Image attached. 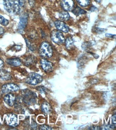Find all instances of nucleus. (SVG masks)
Listing matches in <instances>:
<instances>
[{"label":"nucleus","instance_id":"nucleus-1","mask_svg":"<svg viewBox=\"0 0 116 130\" xmlns=\"http://www.w3.org/2000/svg\"><path fill=\"white\" fill-rule=\"evenodd\" d=\"M4 8L7 11L11 14H17L20 12V7L16 0H4Z\"/></svg>","mask_w":116,"mask_h":130},{"label":"nucleus","instance_id":"nucleus-2","mask_svg":"<svg viewBox=\"0 0 116 130\" xmlns=\"http://www.w3.org/2000/svg\"><path fill=\"white\" fill-rule=\"evenodd\" d=\"M40 55L46 58H50L53 53V49L47 42H43L40 47L39 50Z\"/></svg>","mask_w":116,"mask_h":130},{"label":"nucleus","instance_id":"nucleus-3","mask_svg":"<svg viewBox=\"0 0 116 130\" xmlns=\"http://www.w3.org/2000/svg\"><path fill=\"white\" fill-rule=\"evenodd\" d=\"M36 100V95L31 91L25 90L23 91V100L27 105L35 104Z\"/></svg>","mask_w":116,"mask_h":130},{"label":"nucleus","instance_id":"nucleus-4","mask_svg":"<svg viewBox=\"0 0 116 130\" xmlns=\"http://www.w3.org/2000/svg\"><path fill=\"white\" fill-rule=\"evenodd\" d=\"M43 78L39 74L35 73H31L27 76L25 82L30 85H35L42 82Z\"/></svg>","mask_w":116,"mask_h":130},{"label":"nucleus","instance_id":"nucleus-5","mask_svg":"<svg viewBox=\"0 0 116 130\" xmlns=\"http://www.w3.org/2000/svg\"><path fill=\"white\" fill-rule=\"evenodd\" d=\"M51 39L53 42L57 44H62L65 42V38L61 31L54 30L51 32Z\"/></svg>","mask_w":116,"mask_h":130},{"label":"nucleus","instance_id":"nucleus-6","mask_svg":"<svg viewBox=\"0 0 116 130\" xmlns=\"http://www.w3.org/2000/svg\"><path fill=\"white\" fill-rule=\"evenodd\" d=\"M5 121L7 125L10 126L15 127L18 125V117L13 113H8L6 115Z\"/></svg>","mask_w":116,"mask_h":130},{"label":"nucleus","instance_id":"nucleus-7","mask_svg":"<svg viewBox=\"0 0 116 130\" xmlns=\"http://www.w3.org/2000/svg\"><path fill=\"white\" fill-rule=\"evenodd\" d=\"M19 90V86L14 83H8L3 85L2 87V92L4 94H8L12 92L18 91Z\"/></svg>","mask_w":116,"mask_h":130},{"label":"nucleus","instance_id":"nucleus-8","mask_svg":"<svg viewBox=\"0 0 116 130\" xmlns=\"http://www.w3.org/2000/svg\"><path fill=\"white\" fill-rule=\"evenodd\" d=\"M27 22H28V15L26 13H24L20 18V21L18 27V30L19 32H22L25 29Z\"/></svg>","mask_w":116,"mask_h":130},{"label":"nucleus","instance_id":"nucleus-9","mask_svg":"<svg viewBox=\"0 0 116 130\" xmlns=\"http://www.w3.org/2000/svg\"><path fill=\"white\" fill-rule=\"evenodd\" d=\"M41 66L44 71L47 73H50L52 72L54 69L53 63L46 59H42L40 61Z\"/></svg>","mask_w":116,"mask_h":130},{"label":"nucleus","instance_id":"nucleus-10","mask_svg":"<svg viewBox=\"0 0 116 130\" xmlns=\"http://www.w3.org/2000/svg\"><path fill=\"white\" fill-rule=\"evenodd\" d=\"M55 25L56 28L58 30H60L64 32H68L70 30V28L68 25L64 22L60 20H57L55 22Z\"/></svg>","mask_w":116,"mask_h":130},{"label":"nucleus","instance_id":"nucleus-11","mask_svg":"<svg viewBox=\"0 0 116 130\" xmlns=\"http://www.w3.org/2000/svg\"><path fill=\"white\" fill-rule=\"evenodd\" d=\"M61 5L65 11H72L74 7L73 0H61Z\"/></svg>","mask_w":116,"mask_h":130},{"label":"nucleus","instance_id":"nucleus-12","mask_svg":"<svg viewBox=\"0 0 116 130\" xmlns=\"http://www.w3.org/2000/svg\"><path fill=\"white\" fill-rule=\"evenodd\" d=\"M16 100V98L14 94H7L4 97V101L6 104L10 107L14 105Z\"/></svg>","mask_w":116,"mask_h":130},{"label":"nucleus","instance_id":"nucleus-13","mask_svg":"<svg viewBox=\"0 0 116 130\" xmlns=\"http://www.w3.org/2000/svg\"><path fill=\"white\" fill-rule=\"evenodd\" d=\"M7 63L10 65V66L17 67L19 66L21 64V61L19 58H11L8 59L7 60Z\"/></svg>","mask_w":116,"mask_h":130},{"label":"nucleus","instance_id":"nucleus-14","mask_svg":"<svg viewBox=\"0 0 116 130\" xmlns=\"http://www.w3.org/2000/svg\"><path fill=\"white\" fill-rule=\"evenodd\" d=\"M41 109L43 112L46 113H50L52 111V107L48 102H45L42 104Z\"/></svg>","mask_w":116,"mask_h":130},{"label":"nucleus","instance_id":"nucleus-15","mask_svg":"<svg viewBox=\"0 0 116 130\" xmlns=\"http://www.w3.org/2000/svg\"><path fill=\"white\" fill-rule=\"evenodd\" d=\"M0 78L5 80H9L11 78V75L7 70H3L2 69L0 71Z\"/></svg>","mask_w":116,"mask_h":130},{"label":"nucleus","instance_id":"nucleus-16","mask_svg":"<svg viewBox=\"0 0 116 130\" xmlns=\"http://www.w3.org/2000/svg\"><path fill=\"white\" fill-rule=\"evenodd\" d=\"M59 18L63 21H68L70 18V14L66 11H63L60 12L59 14Z\"/></svg>","mask_w":116,"mask_h":130},{"label":"nucleus","instance_id":"nucleus-17","mask_svg":"<svg viewBox=\"0 0 116 130\" xmlns=\"http://www.w3.org/2000/svg\"><path fill=\"white\" fill-rule=\"evenodd\" d=\"M65 45L66 47L69 50L72 48L74 46V41L71 37H68L65 41Z\"/></svg>","mask_w":116,"mask_h":130},{"label":"nucleus","instance_id":"nucleus-18","mask_svg":"<svg viewBox=\"0 0 116 130\" xmlns=\"http://www.w3.org/2000/svg\"><path fill=\"white\" fill-rule=\"evenodd\" d=\"M72 12L76 16H78L79 15L83 14H85L86 13L85 10L81 9L78 7H76L73 10H72Z\"/></svg>","mask_w":116,"mask_h":130},{"label":"nucleus","instance_id":"nucleus-19","mask_svg":"<svg viewBox=\"0 0 116 130\" xmlns=\"http://www.w3.org/2000/svg\"><path fill=\"white\" fill-rule=\"evenodd\" d=\"M76 1L82 7H86L90 4V0H76Z\"/></svg>","mask_w":116,"mask_h":130},{"label":"nucleus","instance_id":"nucleus-20","mask_svg":"<svg viewBox=\"0 0 116 130\" xmlns=\"http://www.w3.org/2000/svg\"><path fill=\"white\" fill-rule=\"evenodd\" d=\"M0 24L5 26H7L9 24V21L4 18L1 14H0Z\"/></svg>","mask_w":116,"mask_h":130},{"label":"nucleus","instance_id":"nucleus-21","mask_svg":"<svg viewBox=\"0 0 116 130\" xmlns=\"http://www.w3.org/2000/svg\"><path fill=\"white\" fill-rule=\"evenodd\" d=\"M36 89L38 91H40V92H41V93H46V92L47 91V89L43 87V86H38V87H37Z\"/></svg>","mask_w":116,"mask_h":130},{"label":"nucleus","instance_id":"nucleus-22","mask_svg":"<svg viewBox=\"0 0 116 130\" xmlns=\"http://www.w3.org/2000/svg\"><path fill=\"white\" fill-rule=\"evenodd\" d=\"M16 1L17 2L18 4L19 5V6L20 7H23L24 5H25L26 0H16Z\"/></svg>","mask_w":116,"mask_h":130},{"label":"nucleus","instance_id":"nucleus-23","mask_svg":"<svg viewBox=\"0 0 116 130\" xmlns=\"http://www.w3.org/2000/svg\"><path fill=\"white\" fill-rule=\"evenodd\" d=\"M52 128L49 127L48 125H42L40 126V129H43V130H49V129H51Z\"/></svg>","mask_w":116,"mask_h":130},{"label":"nucleus","instance_id":"nucleus-24","mask_svg":"<svg viewBox=\"0 0 116 130\" xmlns=\"http://www.w3.org/2000/svg\"><path fill=\"white\" fill-rule=\"evenodd\" d=\"M115 113H114V115H113V116H112V124L113 125H115V123H116V120H115Z\"/></svg>","mask_w":116,"mask_h":130},{"label":"nucleus","instance_id":"nucleus-25","mask_svg":"<svg viewBox=\"0 0 116 130\" xmlns=\"http://www.w3.org/2000/svg\"><path fill=\"white\" fill-rule=\"evenodd\" d=\"M4 67V62L2 60V59L0 58V71L3 69Z\"/></svg>","mask_w":116,"mask_h":130},{"label":"nucleus","instance_id":"nucleus-26","mask_svg":"<svg viewBox=\"0 0 116 130\" xmlns=\"http://www.w3.org/2000/svg\"><path fill=\"white\" fill-rule=\"evenodd\" d=\"M30 6L33 7L35 4V0H28Z\"/></svg>","mask_w":116,"mask_h":130},{"label":"nucleus","instance_id":"nucleus-27","mask_svg":"<svg viewBox=\"0 0 116 130\" xmlns=\"http://www.w3.org/2000/svg\"><path fill=\"white\" fill-rule=\"evenodd\" d=\"M91 129H101V127H99V126H92L91 127V128H89Z\"/></svg>","mask_w":116,"mask_h":130},{"label":"nucleus","instance_id":"nucleus-28","mask_svg":"<svg viewBox=\"0 0 116 130\" xmlns=\"http://www.w3.org/2000/svg\"><path fill=\"white\" fill-rule=\"evenodd\" d=\"M106 36L107 37H110V38H112L113 37H115V35H113V34H108L107 33L106 34Z\"/></svg>","mask_w":116,"mask_h":130},{"label":"nucleus","instance_id":"nucleus-29","mask_svg":"<svg viewBox=\"0 0 116 130\" xmlns=\"http://www.w3.org/2000/svg\"><path fill=\"white\" fill-rule=\"evenodd\" d=\"M3 32H4L3 29L2 27H0V35L3 34Z\"/></svg>","mask_w":116,"mask_h":130},{"label":"nucleus","instance_id":"nucleus-30","mask_svg":"<svg viewBox=\"0 0 116 130\" xmlns=\"http://www.w3.org/2000/svg\"><path fill=\"white\" fill-rule=\"evenodd\" d=\"M95 1L96 2H97V3H101V1H102V0H95Z\"/></svg>","mask_w":116,"mask_h":130}]
</instances>
